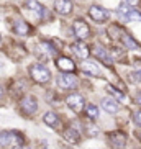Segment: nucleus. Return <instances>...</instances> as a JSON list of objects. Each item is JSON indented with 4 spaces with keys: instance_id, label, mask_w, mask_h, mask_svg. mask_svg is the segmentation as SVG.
Masks as SVG:
<instances>
[{
    "instance_id": "obj_1",
    "label": "nucleus",
    "mask_w": 141,
    "mask_h": 149,
    "mask_svg": "<svg viewBox=\"0 0 141 149\" xmlns=\"http://www.w3.org/2000/svg\"><path fill=\"white\" fill-rule=\"evenodd\" d=\"M23 144V136L17 131H3L0 133V148L3 149H18Z\"/></svg>"
},
{
    "instance_id": "obj_2",
    "label": "nucleus",
    "mask_w": 141,
    "mask_h": 149,
    "mask_svg": "<svg viewBox=\"0 0 141 149\" xmlns=\"http://www.w3.org/2000/svg\"><path fill=\"white\" fill-rule=\"evenodd\" d=\"M30 75L36 84H41V85H44V84H48L51 80V72L43 64H33V66H30Z\"/></svg>"
},
{
    "instance_id": "obj_3",
    "label": "nucleus",
    "mask_w": 141,
    "mask_h": 149,
    "mask_svg": "<svg viewBox=\"0 0 141 149\" xmlns=\"http://www.w3.org/2000/svg\"><path fill=\"white\" fill-rule=\"evenodd\" d=\"M118 17L125 22H141V12L136 8H133L130 3L123 2L118 7Z\"/></svg>"
},
{
    "instance_id": "obj_4",
    "label": "nucleus",
    "mask_w": 141,
    "mask_h": 149,
    "mask_svg": "<svg viewBox=\"0 0 141 149\" xmlns=\"http://www.w3.org/2000/svg\"><path fill=\"white\" fill-rule=\"evenodd\" d=\"M72 31H74V36L77 38V41H85L90 38V28L84 20H75L72 23Z\"/></svg>"
},
{
    "instance_id": "obj_5",
    "label": "nucleus",
    "mask_w": 141,
    "mask_h": 149,
    "mask_svg": "<svg viewBox=\"0 0 141 149\" xmlns=\"http://www.w3.org/2000/svg\"><path fill=\"white\" fill-rule=\"evenodd\" d=\"M57 85L62 90H74L77 87V77L72 72H62L61 75H57Z\"/></svg>"
},
{
    "instance_id": "obj_6",
    "label": "nucleus",
    "mask_w": 141,
    "mask_h": 149,
    "mask_svg": "<svg viewBox=\"0 0 141 149\" xmlns=\"http://www.w3.org/2000/svg\"><path fill=\"white\" fill-rule=\"evenodd\" d=\"M20 110H22V113H23V115H27V116L35 115V113H36V110H38V100H36L33 95L23 97L22 102H20Z\"/></svg>"
},
{
    "instance_id": "obj_7",
    "label": "nucleus",
    "mask_w": 141,
    "mask_h": 149,
    "mask_svg": "<svg viewBox=\"0 0 141 149\" xmlns=\"http://www.w3.org/2000/svg\"><path fill=\"white\" fill-rule=\"evenodd\" d=\"M66 103H67V107H69L74 113H80V111L85 108L84 97L79 95V93H70V95L66 98Z\"/></svg>"
},
{
    "instance_id": "obj_8",
    "label": "nucleus",
    "mask_w": 141,
    "mask_h": 149,
    "mask_svg": "<svg viewBox=\"0 0 141 149\" xmlns=\"http://www.w3.org/2000/svg\"><path fill=\"white\" fill-rule=\"evenodd\" d=\"M108 143L113 149H125L126 146V134L121 131H112L108 133Z\"/></svg>"
},
{
    "instance_id": "obj_9",
    "label": "nucleus",
    "mask_w": 141,
    "mask_h": 149,
    "mask_svg": "<svg viewBox=\"0 0 141 149\" xmlns=\"http://www.w3.org/2000/svg\"><path fill=\"white\" fill-rule=\"evenodd\" d=\"M89 17L92 18L94 22L97 23H103L108 20V12H107L103 7H98V5H90L89 8Z\"/></svg>"
},
{
    "instance_id": "obj_10",
    "label": "nucleus",
    "mask_w": 141,
    "mask_h": 149,
    "mask_svg": "<svg viewBox=\"0 0 141 149\" xmlns=\"http://www.w3.org/2000/svg\"><path fill=\"white\" fill-rule=\"evenodd\" d=\"M92 53H94V56L97 57L98 61H102L103 64H107V66H112L113 59L110 57V53H108L105 48H102V46H98V44H97V46H94Z\"/></svg>"
},
{
    "instance_id": "obj_11",
    "label": "nucleus",
    "mask_w": 141,
    "mask_h": 149,
    "mask_svg": "<svg viewBox=\"0 0 141 149\" xmlns=\"http://www.w3.org/2000/svg\"><path fill=\"white\" fill-rule=\"evenodd\" d=\"M70 49H72V53L79 57V59H87L89 54H90V49H89V46L84 43V41H77V43H74L72 46H70Z\"/></svg>"
},
{
    "instance_id": "obj_12",
    "label": "nucleus",
    "mask_w": 141,
    "mask_h": 149,
    "mask_svg": "<svg viewBox=\"0 0 141 149\" xmlns=\"http://www.w3.org/2000/svg\"><path fill=\"white\" fill-rule=\"evenodd\" d=\"M54 10H56L59 15L67 17V15L72 13V2H70V0H56V2H54Z\"/></svg>"
},
{
    "instance_id": "obj_13",
    "label": "nucleus",
    "mask_w": 141,
    "mask_h": 149,
    "mask_svg": "<svg viewBox=\"0 0 141 149\" xmlns=\"http://www.w3.org/2000/svg\"><path fill=\"white\" fill-rule=\"evenodd\" d=\"M56 67L61 72H74L75 70V64L70 61L69 57H64V56H59L56 59Z\"/></svg>"
},
{
    "instance_id": "obj_14",
    "label": "nucleus",
    "mask_w": 141,
    "mask_h": 149,
    "mask_svg": "<svg viewBox=\"0 0 141 149\" xmlns=\"http://www.w3.org/2000/svg\"><path fill=\"white\" fill-rule=\"evenodd\" d=\"M13 31L18 36H28L31 33V26L25 22V20H17V22L13 23Z\"/></svg>"
},
{
    "instance_id": "obj_15",
    "label": "nucleus",
    "mask_w": 141,
    "mask_h": 149,
    "mask_svg": "<svg viewBox=\"0 0 141 149\" xmlns=\"http://www.w3.org/2000/svg\"><path fill=\"white\" fill-rule=\"evenodd\" d=\"M102 108L108 111V113H117L120 108V105L117 103L115 98H110V97H105V98H102Z\"/></svg>"
},
{
    "instance_id": "obj_16",
    "label": "nucleus",
    "mask_w": 141,
    "mask_h": 149,
    "mask_svg": "<svg viewBox=\"0 0 141 149\" xmlns=\"http://www.w3.org/2000/svg\"><path fill=\"white\" fill-rule=\"evenodd\" d=\"M62 136H64V139H66L67 143H70V144H77V143L80 141L79 131L74 130V128H66L64 133H62Z\"/></svg>"
},
{
    "instance_id": "obj_17",
    "label": "nucleus",
    "mask_w": 141,
    "mask_h": 149,
    "mask_svg": "<svg viewBox=\"0 0 141 149\" xmlns=\"http://www.w3.org/2000/svg\"><path fill=\"white\" fill-rule=\"evenodd\" d=\"M27 7L33 12V13L38 15V18H43L44 13H46V8H44L40 2H36V0H27Z\"/></svg>"
},
{
    "instance_id": "obj_18",
    "label": "nucleus",
    "mask_w": 141,
    "mask_h": 149,
    "mask_svg": "<svg viewBox=\"0 0 141 149\" xmlns=\"http://www.w3.org/2000/svg\"><path fill=\"white\" fill-rule=\"evenodd\" d=\"M43 121L48 125V126L51 128H59V116H57V113H54V111H48V113H44L43 116Z\"/></svg>"
},
{
    "instance_id": "obj_19",
    "label": "nucleus",
    "mask_w": 141,
    "mask_h": 149,
    "mask_svg": "<svg viewBox=\"0 0 141 149\" xmlns=\"http://www.w3.org/2000/svg\"><path fill=\"white\" fill-rule=\"evenodd\" d=\"M38 49H40V53L44 54L46 57H53L56 56V48H54L51 43H48V41H43V43L38 46Z\"/></svg>"
},
{
    "instance_id": "obj_20",
    "label": "nucleus",
    "mask_w": 141,
    "mask_h": 149,
    "mask_svg": "<svg viewBox=\"0 0 141 149\" xmlns=\"http://www.w3.org/2000/svg\"><path fill=\"white\" fill-rule=\"evenodd\" d=\"M82 70L87 72V74H90V75H95V77L100 75V69H98V66L95 64V62H90V61L82 62Z\"/></svg>"
},
{
    "instance_id": "obj_21",
    "label": "nucleus",
    "mask_w": 141,
    "mask_h": 149,
    "mask_svg": "<svg viewBox=\"0 0 141 149\" xmlns=\"http://www.w3.org/2000/svg\"><path fill=\"white\" fill-rule=\"evenodd\" d=\"M120 40H121V43H123L128 49H140V44H138L136 41L133 40V36L125 35V33H123V35L120 36Z\"/></svg>"
},
{
    "instance_id": "obj_22",
    "label": "nucleus",
    "mask_w": 141,
    "mask_h": 149,
    "mask_svg": "<svg viewBox=\"0 0 141 149\" xmlns=\"http://www.w3.org/2000/svg\"><path fill=\"white\" fill-rule=\"evenodd\" d=\"M85 116L89 120H95L98 116V108L95 105H87V108H85Z\"/></svg>"
},
{
    "instance_id": "obj_23",
    "label": "nucleus",
    "mask_w": 141,
    "mask_h": 149,
    "mask_svg": "<svg viewBox=\"0 0 141 149\" xmlns=\"http://www.w3.org/2000/svg\"><path fill=\"white\" fill-rule=\"evenodd\" d=\"M108 53H110V57H112V59H117V61H118V59H123V57H125V51H121V48H112Z\"/></svg>"
},
{
    "instance_id": "obj_24",
    "label": "nucleus",
    "mask_w": 141,
    "mask_h": 149,
    "mask_svg": "<svg viewBox=\"0 0 141 149\" xmlns=\"http://www.w3.org/2000/svg\"><path fill=\"white\" fill-rule=\"evenodd\" d=\"M120 28L117 26V25H110L108 26V35H110V38H113V40H117V38H120Z\"/></svg>"
},
{
    "instance_id": "obj_25",
    "label": "nucleus",
    "mask_w": 141,
    "mask_h": 149,
    "mask_svg": "<svg viewBox=\"0 0 141 149\" xmlns=\"http://www.w3.org/2000/svg\"><path fill=\"white\" fill-rule=\"evenodd\" d=\"M107 90H108V92H112L115 97H117V98H120V100H123V98H125V97H123V93H121V92H118V90H115V88L112 87V85H107Z\"/></svg>"
},
{
    "instance_id": "obj_26",
    "label": "nucleus",
    "mask_w": 141,
    "mask_h": 149,
    "mask_svg": "<svg viewBox=\"0 0 141 149\" xmlns=\"http://www.w3.org/2000/svg\"><path fill=\"white\" fill-rule=\"evenodd\" d=\"M133 120H135V123H136L138 126H141V110L135 111V115H133Z\"/></svg>"
},
{
    "instance_id": "obj_27",
    "label": "nucleus",
    "mask_w": 141,
    "mask_h": 149,
    "mask_svg": "<svg viewBox=\"0 0 141 149\" xmlns=\"http://www.w3.org/2000/svg\"><path fill=\"white\" fill-rule=\"evenodd\" d=\"M126 3H130L131 7H136V5H140V0H126Z\"/></svg>"
},
{
    "instance_id": "obj_28",
    "label": "nucleus",
    "mask_w": 141,
    "mask_h": 149,
    "mask_svg": "<svg viewBox=\"0 0 141 149\" xmlns=\"http://www.w3.org/2000/svg\"><path fill=\"white\" fill-rule=\"evenodd\" d=\"M136 102H138V103L141 105V90L138 92V95H136Z\"/></svg>"
},
{
    "instance_id": "obj_29",
    "label": "nucleus",
    "mask_w": 141,
    "mask_h": 149,
    "mask_svg": "<svg viewBox=\"0 0 141 149\" xmlns=\"http://www.w3.org/2000/svg\"><path fill=\"white\" fill-rule=\"evenodd\" d=\"M2 97H3V90H2V87H0V100H2Z\"/></svg>"
},
{
    "instance_id": "obj_30",
    "label": "nucleus",
    "mask_w": 141,
    "mask_h": 149,
    "mask_svg": "<svg viewBox=\"0 0 141 149\" xmlns=\"http://www.w3.org/2000/svg\"><path fill=\"white\" fill-rule=\"evenodd\" d=\"M138 138H140V139H141V133H138Z\"/></svg>"
},
{
    "instance_id": "obj_31",
    "label": "nucleus",
    "mask_w": 141,
    "mask_h": 149,
    "mask_svg": "<svg viewBox=\"0 0 141 149\" xmlns=\"http://www.w3.org/2000/svg\"><path fill=\"white\" fill-rule=\"evenodd\" d=\"M0 43H2V36H0Z\"/></svg>"
}]
</instances>
